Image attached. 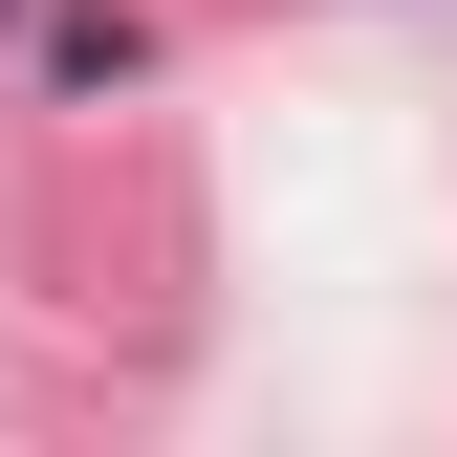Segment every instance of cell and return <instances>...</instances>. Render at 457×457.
Segmentation results:
<instances>
[{
    "instance_id": "6da1fadb",
    "label": "cell",
    "mask_w": 457,
    "mask_h": 457,
    "mask_svg": "<svg viewBox=\"0 0 457 457\" xmlns=\"http://www.w3.org/2000/svg\"><path fill=\"white\" fill-rule=\"evenodd\" d=\"M131 66H153V22H131V0H44V87H87V109H109Z\"/></svg>"
},
{
    "instance_id": "7a4b0ae2",
    "label": "cell",
    "mask_w": 457,
    "mask_h": 457,
    "mask_svg": "<svg viewBox=\"0 0 457 457\" xmlns=\"http://www.w3.org/2000/svg\"><path fill=\"white\" fill-rule=\"evenodd\" d=\"M0 22H22V0H0Z\"/></svg>"
}]
</instances>
